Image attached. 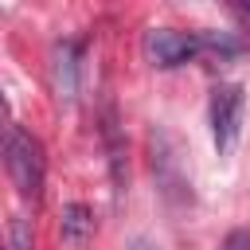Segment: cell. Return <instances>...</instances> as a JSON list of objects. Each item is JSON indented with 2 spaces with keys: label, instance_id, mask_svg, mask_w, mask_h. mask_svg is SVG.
<instances>
[{
  "label": "cell",
  "instance_id": "6",
  "mask_svg": "<svg viewBox=\"0 0 250 250\" xmlns=\"http://www.w3.org/2000/svg\"><path fill=\"white\" fill-rule=\"evenodd\" d=\"M59 234L70 246H86L94 238V211L86 203H66L62 215H59Z\"/></svg>",
  "mask_w": 250,
  "mask_h": 250
},
{
  "label": "cell",
  "instance_id": "2",
  "mask_svg": "<svg viewBox=\"0 0 250 250\" xmlns=\"http://www.w3.org/2000/svg\"><path fill=\"white\" fill-rule=\"evenodd\" d=\"M242 113H246V94H242V86H238V82H219V86L211 90V102H207L211 141H215L219 156H227V152L238 145Z\"/></svg>",
  "mask_w": 250,
  "mask_h": 250
},
{
  "label": "cell",
  "instance_id": "3",
  "mask_svg": "<svg viewBox=\"0 0 250 250\" xmlns=\"http://www.w3.org/2000/svg\"><path fill=\"white\" fill-rule=\"evenodd\" d=\"M195 55H203L199 31H176V27H152V31H145V59L152 66H160V70L184 66Z\"/></svg>",
  "mask_w": 250,
  "mask_h": 250
},
{
  "label": "cell",
  "instance_id": "8",
  "mask_svg": "<svg viewBox=\"0 0 250 250\" xmlns=\"http://www.w3.org/2000/svg\"><path fill=\"white\" fill-rule=\"evenodd\" d=\"M12 242H16V250H35V246H31V234H27V219H23V215H16V219H12Z\"/></svg>",
  "mask_w": 250,
  "mask_h": 250
},
{
  "label": "cell",
  "instance_id": "12",
  "mask_svg": "<svg viewBox=\"0 0 250 250\" xmlns=\"http://www.w3.org/2000/svg\"><path fill=\"white\" fill-rule=\"evenodd\" d=\"M242 12H246V16H250V4H242Z\"/></svg>",
  "mask_w": 250,
  "mask_h": 250
},
{
  "label": "cell",
  "instance_id": "10",
  "mask_svg": "<svg viewBox=\"0 0 250 250\" xmlns=\"http://www.w3.org/2000/svg\"><path fill=\"white\" fill-rule=\"evenodd\" d=\"M133 250H160V246H152V242H145V238H137V242H133Z\"/></svg>",
  "mask_w": 250,
  "mask_h": 250
},
{
  "label": "cell",
  "instance_id": "7",
  "mask_svg": "<svg viewBox=\"0 0 250 250\" xmlns=\"http://www.w3.org/2000/svg\"><path fill=\"white\" fill-rule=\"evenodd\" d=\"M102 133H105V148H109V172H113V191L121 195V191H125V145H121V137H117V121H113V109L105 113V125H102Z\"/></svg>",
  "mask_w": 250,
  "mask_h": 250
},
{
  "label": "cell",
  "instance_id": "5",
  "mask_svg": "<svg viewBox=\"0 0 250 250\" xmlns=\"http://www.w3.org/2000/svg\"><path fill=\"white\" fill-rule=\"evenodd\" d=\"M51 70H55V90H59V98L74 102V98H78V47H74V43H59Z\"/></svg>",
  "mask_w": 250,
  "mask_h": 250
},
{
  "label": "cell",
  "instance_id": "11",
  "mask_svg": "<svg viewBox=\"0 0 250 250\" xmlns=\"http://www.w3.org/2000/svg\"><path fill=\"white\" fill-rule=\"evenodd\" d=\"M8 113V98H4V90H0V117Z\"/></svg>",
  "mask_w": 250,
  "mask_h": 250
},
{
  "label": "cell",
  "instance_id": "9",
  "mask_svg": "<svg viewBox=\"0 0 250 250\" xmlns=\"http://www.w3.org/2000/svg\"><path fill=\"white\" fill-rule=\"evenodd\" d=\"M219 250H250V230H242V227H234L223 242H219Z\"/></svg>",
  "mask_w": 250,
  "mask_h": 250
},
{
  "label": "cell",
  "instance_id": "4",
  "mask_svg": "<svg viewBox=\"0 0 250 250\" xmlns=\"http://www.w3.org/2000/svg\"><path fill=\"white\" fill-rule=\"evenodd\" d=\"M152 172L160 180V191L168 199H188L191 195V180L184 172V160H180V145L172 133L156 129L152 133Z\"/></svg>",
  "mask_w": 250,
  "mask_h": 250
},
{
  "label": "cell",
  "instance_id": "1",
  "mask_svg": "<svg viewBox=\"0 0 250 250\" xmlns=\"http://www.w3.org/2000/svg\"><path fill=\"white\" fill-rule=\"evenodd\" d=\"M0 160L16 184V191L23 199H39L43 195V180H47V160H43V145L23 133L20 125H0Z\"/></svg>",
  "mask_w": 250,
  "mask_h": 250
}]
</instances>
